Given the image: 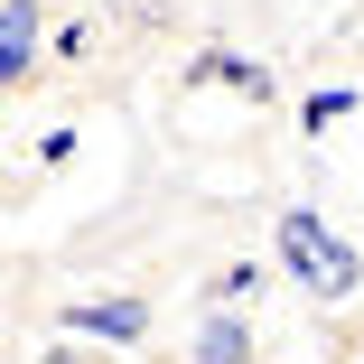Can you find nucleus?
Instances as JSON below:
<instances>
[{
    "mask_svg": "<svg viewBox=\"0 0 364 364\" xmlns=\"http://www.w3.org/2000/svg\"><path fill=\"white\" fill-rule=\"evenodd\" d=\"M280 262L299 271L309 299H355V289H364V252H355V243H336L309 205H289V215H280Z\"/></svg>",
    "mask_w": 364,
    "mask_h": 364,
    "instance_id": "1",
    "label": "nucleus"
},
{
    "mask_svg": "<svg viewBox=\"0 0 364 364\" xmlns=\"http://www.w3.org/2000/svg\"><path fill=\"white\" fill-rule=\"evenodd\" d=\"M65 336H94V346H140V336H150V309H140V299H65Z\"/></svg>",
    "mask_w": 364,
    "mask_h": 364,
    "instance_id": "2",
    "label": "nucleus"
},
{
    "mask_svg": "<svg viewBox=\"0 0 364 364\" xmlns=\"http://www.w3.org/2000/svg\"><path fill=\"white\" fill-rule=\"evenodd\" d=\"M38 38H47V10L38 0H0V85H19L38 65Z\"/></svg>",
    "mask_w": 364,
    "mask_h": 364,
    "instance_id": "3",
    "label": "nucleus"
},
{
    "mask_svg": "<svg viewBox=\"0 0 364 364\" xmlns=\"http://www.w3.org/2000/svg\"><path fill=\"white\" fill-rule=\"evenodd\" d=\"M187 364H252V327H243V309H205Z\"/></svg>",
    "mask_w": 364,
    "mask_h": 364,
    "instance_id": "4",
    "label": "nucleus"
},
{
    "mask_svg": "<svg viewBox=\"0 0 364 364\" xmlns=\"http://www.w3.org/2000/svg\"><path fill=\"white\" fill-rule=\"evenodd\" d=\"M196 75L234 85V94H271V65H252V56H196Z\"/></svg>",
    "mask_w": 364,
    "mask_h": 364,
    "instance_id": "5",
    "label": "nucleus"
},
{
    "mask_svg": "<svg viewBox=\"0 0 364 364\" xmlns=\"http://www.w3.org/2000/svg\"><path fill=\"white\" fill-rule=\"evenodd\" d=\"M252 289H262V271H252V262H225V271L205 280V299H215V309H243Z\"/></svg>",
    "mask_w": 364,
    "mask_h": 364,
    "instance_id": "6",
    "label": "nucleus"
},
{
    "mask_svg": "<svg viewBox=\"0 0 364 364\" xmlns=\"http://www.w3.org/2000/svg\"><path fill=\"white\" fill-rule=\"evenodd\" d=\"M336 112H355V94H346V85H327V94H309V131H318V122H336Z\"/></svg>",
    "mask_w": 364,
    "mask_h": 364,
    "instance_id": "7",
    "label": "nucleus"
}]
</instances>
